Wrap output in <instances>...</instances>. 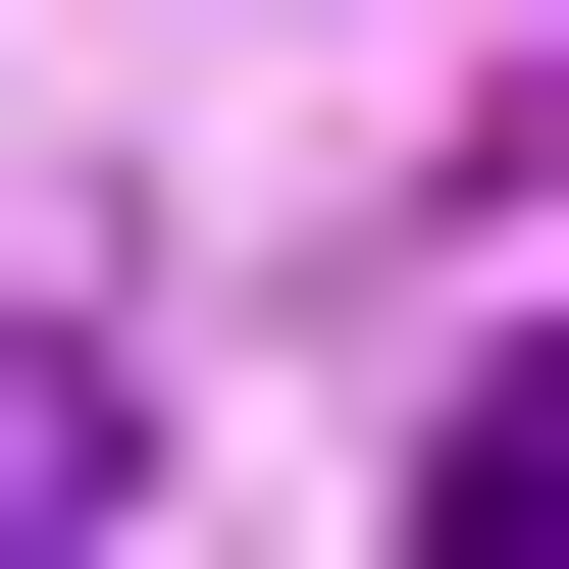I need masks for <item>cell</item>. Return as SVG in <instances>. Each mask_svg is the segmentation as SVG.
Segmentation results:
<instances>
[{
    "mask_svg": "<svg viewBox=\"0 0 569 569\" xmlns=\"http://www.w3.org/2000/svg\"><path fill=\"white\" fill-rule=\"evenodd\" d=\"M415 569H569V362H466V466H415Z\"/></svg>",
    "mask_w": 569,
    "mask_h": 569,
    "instance_id": "6da1fadb",
    "label": "cell"
},
{
    "mask_svg": "<svg viewBox=\"0 0 569 569\" xmlns=\"http://www.w3.org/2000/svg\"><path fill=\"white\" fill-rule=\"evenodd\" d=\"M0 569H104V362H52V311H0Z\"/></svg>",
    "mask_w": 569,
    "mask_h": 569,
    "instance_id": "7a4b0ae2",
    "label": "cell"
}]
</instances>
